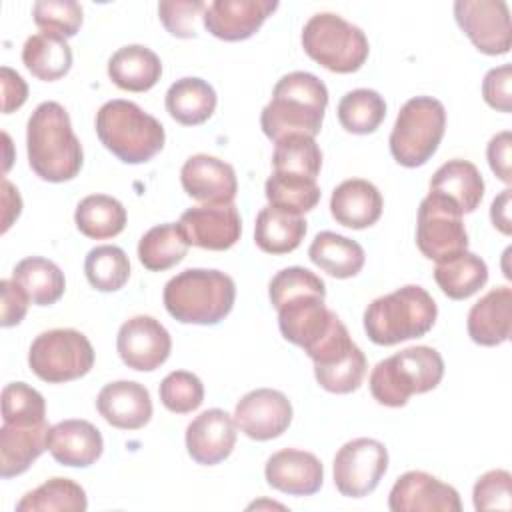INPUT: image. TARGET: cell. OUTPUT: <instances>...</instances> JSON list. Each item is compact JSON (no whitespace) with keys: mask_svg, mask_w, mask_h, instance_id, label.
I'll return each instance as SVG.
<instances>
[{"mask_svg":"<svg viewBox=\"0 0 512 512\" xmlns=\"http://www.w3.org/2000/svg\"><path fill=\"white\" fill-rule=\"evenodd\" d=\"M28 164L46 182L72 180L84 162L82 144L76 138L66 108L54 100L34 108L26 126Z\"/></svg>","mask_w":512,"mask_h":512,"instance_id":"cell-1","label":"cell"},{"mask_svg":"<svg viewBox=\"0 0 512 512\" xmlns=\"http://www.w3.org/2000/svg\"><path fill=\"white\" fill-rule=\"evenodd\" d=\"M328 106L326 84L310 72L284 74L260 114L262 132L278 142L288 134L316 136Z\"/></svg>","mask_w":512,"mask_h":512,"instance_id":"cell-2","label":"cell"},{"mask_svg":"<svg viewBox=\"0 0 512 512\" xmlns=\"http://www.w3.org/2000/svg\"><path fill=\"white\" fill-rule=\"evenodd\" d=\"M164 306L182 324H218L236 298L234 280L220 270L188 268L172 276L164 286Z\"/></svg>","mask_w":512,"mask_h":512,"instance_id":"cell-3","label":"cell"},{"mask_svg":"<svg viewBox=\"0 0 512 512\" xmlns=\"http://www.w3.org/2000/svg\"><path fill=\"white\" fill-rule=\"evenodd\" d=\"M438 306L418 284L384 294L364 310V330L378 346H394L424 336L436 322Z\"/></svg>","mask_w":512,"mask_h":512,"instance_id":"cell-4","label":"cell"},{"mask_svg":"<svg viewBox=\"0 0 512 512\" xmlns=\"http://www.w3.org/2000/svg\"><path fill=\"white\" fill-rule=\"evenodd\" d=\"M444 376V360L432 346H410L384 360L370 372V392L382 406L400 408L412 394L434 390Z\"/></svg>","mask_w":512,"mask_h":512,"instance_id":"cell-5","label":"cell"},{"mask_svg":"<svg viewBox=\"0 0 512 512\" xmlns=\"http://www.w3.org/2000/svg\"><path fill=\"white\" fill-rule=\"evenodd\" d=\"M96 134L126 164H142L164 148V126L130 100H110L96 112Z\"/></svg>","mask_w":512,"mask_h":512,"instance_id":"cell-6","label":"cell"},{"mask_svg":"<svg viewBox=\"0 0 512 512\" xmlns=\"http://www.w3.org/2000/svg\"><path fill=\"white\" fill-rule=\"evenodd\" d=\"M304 52L336 74H350L362 68L370 46L366 34L334 12H318L302 28Z\"/></svg>","mask_w":512,"mask_h":512,"instance_id":"cell-7","label":"cell"},{"mask_svg":"<svg viewBox=\"0 0 512 512\" xmlns=\"http://www.w3.org/2000/svg\"><path fill=\"white\" fill-rule=\"evenodd\" d=\"M446 130L444 104L432 96H414L398 112L390 132L392 158L406 168L426 164Z\"/></svg>","mask_w":512,"mask_h":512,"instance_id":"cell-8","label":"cell"},{"mask_svg":"<svg viewBox=\"0 0 512 512\" xmlns=\"http://www.w3.org/2000/svg\"><path fill=\"white\" fill-rule=\"evenodd\" d=\"M30 370L48 384L82 378L94 366L90 340L74 328H54L38 334L28 350Z\"/></svg>","mask_w":512,"mask_h":512,"instance_id":"cell-9","label":"cell"},{"mask_svg":"<svg viewBox=\"0 0 512 512\" xmlns=\"http://www.w3.org/2000/svg\"><path fill=\"white\" fill-rule=\"evenodd\" d=\"M460 208L448 198L428 192L418 206L416 244L418 250L434 260H446L468 248V232Z\"/></svg>","mask_w":512,"mask_h":512,"instance_id":"cell-10","label":"cell"},{"mask_svg":"<svg viewBox=\"0 0 512 512\" xmlns=\"http://www.w3.org/2000/svg\"><path fill=\"white\" fill-rule=\"evenodd\" d=\"M388 470V450L374 438H354L334 456V486L342 496L364 498Z\"/></svg>","mask_w":512,"mask_h":512,"instance_id":"cell-11","label":"cell"},{"mask_svg":"<svg viewBox=\"0 0 512 512\" xmlns=\"http://www.w3.org/2000/svg\"><path fill=\"white\" fill-rule=\"evenodd\" d=\"M454 18L470 42L488 56L510 50V10L502 0H458Z\"/></svg>","mask_w":512,"mask_h":512,"instance_id":"cell-12","label":"cell"},{"mask_svg":"<svg viewBox=\"0 0 512 512\" xmlns=\"http://www.w3.org/2000/svg\"><path fill=\"white\" fill-rule=\"evenodd\" d=\"M326 296L320 294H298L282 302L278 310V326L282 336L300 346L306 354L316 348L340 318L324 304Z\"/></svg>","mask_w":512,"mask_h":512,"instance_id":"cell-13","label":"cell"},{"mask_svg":"<svg viewBox=\"0 0 512 512\" xmlns=\"http://www.w3.org/2000/svg\"><path fill=\"white\" fill-rule=\"evenodd\" d=\"M116 348L128 368L152 372L168 360L172 338L156 318L140 314L120 326Z\"/></svg>","mask_w":512,"mask_h":512,"instance_id":"cell-14","label":"cell"},{"mask_svg":"<svg viewBox=\"0 0 512 512\" xmlns=\"http://www.w3.org/2000/svg\"><path fill=\"white\" fill-rule=\"evenodd\" d=\"M234 422L248 438L266 442L288 430L292 422V404L280 390L256 388L238 400Z\"/></svg>","mask_w":512,"mask_h":512,"instance_id":"cell-15","label":"cell"},{"mask_svg":"<svg viewBox=\"0 0 512 512\" xmlns=\"http://www.w3.org/2000/svg\"><path fill=\"white\" fill-rule=\"evenodd\" d=\"M178 226L188 244L204 250H228L242 234V220L234 204H202L182 212Z\"/></svg>","mask_w":512,"mask_h":512,"instance_id":"cell-16","label":"cell"},{"mask_svg":"<svg viewBox=\"0 0 512 512\" xmlns=\"http://www.w3.org/2000/svg\"><path fill=\"white\" fill-rule=\"evenodd\" d=\"M388 508L392 512H460L462 502L454 486L428 472L410 470L394 482Z\"/></svg>","mask_w":512,"mask_h":512,"instance_id":"cell-17","label":"cell"},{"mask_svg":"<svg viewBox=\"0 0 512 512\" xmlns=\"http://www.w3.org/2000/svg\"><path fill=\"white\" fill-rule=\"evenodd\" d=\"M276 8V0H212L202 12V22L212 36L238 42L250 38Z\"/></svg>","mask_w":512,"mask_h":512,"instance_id":"cell-18","label":"cell"},{"mask_svg":"<svg viewBox=\"0 0 512 512\" xmlns=\"http://www.w3.org/2000/svg\"><path fill=\"white\" fill-rule=\"evenodd\" d=\"M180 182L190 198L204 204H232L238 192L234 168L208 154L190 156L180 170Z\"/></svg>","mask_w":512,"mask_h":512,"instance_id":"cell-19","label":"cell"},{"mask_svg":"<svg viewBox=\"0 0 512 512\" xmlns=\"http://www.w3.org/2000/svg\"><path fill=\"white\" fill-rule=\"evenodd\" d=\"M236 434L234 418L222 408H210L188 424L186 450L196 464L214 466L232 454Z\"/></svg>","mask_w":512,"mask_h":512,"instance_id":"cell-20","label":"cell"},{"mask_svg":"<svg viewBox=\"0 0 512 512\" xmlns=\"http://www.w3.org/2000/svg\"><path fill=\"white\" fill-rule=\"evenodd\" d=\"M264 476L278 492L290 496H312L322 488L324 466L312 452L284 448L266 460Z\"/></svg>","mask_w":512,"mask_h":512,"instance_id":"cell-21","label":"cell"},{"mask_svg":"<svg viewBox=\"0 0 512 512\" xmlns=\"http://www.w3.org/2000/svg\"><path fill=\"white\" fill-rule=\"evenodd\" d=\"M96 408L110 426L120 430H138L152 418L150 392L134 380L106 384L96 396Z\"/></svg>","mask_w":512,"mask_h":512,"instance_id":"cell-22","label":"cell"},{"mask_svg":"<svg viewBox=\"0 0 512 512\" xmlns=\"http://www.w3.org/2000/svg\"><path fill=\"white\" fill-rule=\"evenodd\" d=\"M48 450L62 466L86 468L102 456L104 440L92 422L70 418L50 426Z\"/></svg>","mask_w":512,"mask_h":512,"instance_id":"cell-23","label":"cell"},{"mask_svg":"<svg viewBox=\"0 0 512 512\" xmlns=\"http://www.w3.org/2000/svg\"><path fill=\"white\" fill-rule=\"evenodd\" d=\"M382 208L384 200L380 190L364 178L340 182L330 198L332 218L352 230H362L376 224L382 216Z\"/></svg>","mask_w":512,"mask_h":512,"instance_id":"cell-24","label":"cell"},{"mask_svg":"<svg viewBox=\"0 0 512 512\" xmlns=\"http://www.w3.org/2000/svg\"><path fill=\"white\" fill-rule=\"evenodd\" d=\"M48 422L40 424H2L0 428V476L14 478L24 474L32 462L48 450Z\"/></svg>","mask_w":512,"mask_h":512,"instance_id":"cell-25","label":"cell"},{"mask_svg":"<svg viewBox=\"0 0 512 512\" xmlns=\"http://www.w3.org/2000/svg\"><path fill=\"white\" fill-rule=\"evenodd\" d=\"M512 288L498 286L486 292L468 312V334L480 346H498L510 338Z\"/></svg>","mask_w":512,"mask_h":512,"instance_id":"cell-26","label":"cell"},{"mask_svg":"<svg viewBox=\"0 0 512 512\" xmlns=\"http://www.w3.org/2000/svg\"><path fill=\"white\" fill-rule=\"evenodd\" d=\"M430 192L454 202L462 214L474 212L484 198V178L480 170L462 158L444 162L430 180Z\"/></svg>","mask_w":512,"mask_h":512,"instance_id":"cell-27","label":"cell"},{"mask_svg":"<svg viewBox=\"0 0 512 512\" xmlns=\"http://www.w3.org/2000/svg\"><path fill=\"white\" fill-rule=\"evenodd\" d=\"M108 76L122 90L146 92L160 80L162 62L148 46L128 44L110 56Z\"/></svg>","mask_w":512,"mask_h":512,"instance_id":"cell-28","label":"cell"},{"mask_svg":"<svg viewBox=\"0 0 512 512\" xmlns=\"http://www.w3.org/2000/svg\"><path fill=\"white\" fill-rule=\"evenodd\" d=\"M308 258L328 276L344 280L356 276L362 270L366 254L356 240L324 230L314 236L308 248Z\"/></svg>","mask_w":512,"mask_h":512,"instance_id":"cell-29","label":"cell"},{"mask_svg":"<svg viewBox=\"0 0 512 512\" xmlns=\"http://www.w3.org/2000/svg\"><path fill=\"white\" fill-rule=\"evenodd\" d=\"M22 62L38 80L54 82L68 74L72 66V50L62 34L42 30L24 42Z\"/></svg>","mask_w":512,"mask_h":512,"instance_id":"cell-30","label":"cell"},{"mask_svg":"<svg viewBox=\"0 0 512 512\" xmlns=\"http://www.w3.org/2000/svg\"><path fill=\"white\" fill-rule=\"evenodd\" d=\"M216 102L214 88L206 80L194 76L176 80L166 92L168 114L184 126L204 124L214 114Z\"/></svg>","mask_w":512,"mask_h":512,"instance_id":"cell-31","label":"cell"},{"mask_svg":"<svg viewBox=\"0 0 512 512\" xmlns=\"http://www.w3.org/2000/svg\"><path fill=\"white\" fill-rule=\"evenodd\" d=\"M306 236L302 216L266 206L258 212L254 224V242L266 254H288L300 246Z\"/></svg>","mask_w":512,"mask_h":512,"instance_id":"cell-32","label":"cell"},{"mask_svg":"<svg viewBox=\"0 0 512 512\" xmlns=\"http://www.w3.org/2000/svg\"><path fill=\"white\" fill-rule=\"evenodd\" d=\"M434 280L448 298L466 300L486 284L488 266L480 256L464 250L436 262Z\"/></svg>","mask_w":512,"mask_h":512,"instance_id":"cell-33","label":"cell"},{"mask_svg":"<svg viewBox=\"0 0 512 512\" xmlns=\"http://www.w3.org/2000/svg\"><path fill=\"white\" fill-rule=\"evenodd\" d=\"M12 280L36 306H50L58 302L66 290L64 272L52 260L42 256L22 258L12 270Z\"/></svg>","mask_w":512,"mask_h":512,"instance_id":"cell-34","label":"cell"},{"mask_svg":"<svg viewBox=\"0 0 512 512\" xmlns=\"http://www.w3.org/2000/svg\"><path fill=\"white\" fill-rule=\"evenodd\" d=\"M74 222L86 238H114L126 226V208L108 194H90L78 202Z\"/></svg>","mask_w":512,"mask_h":512,"instance_id":"cell-35","label":"cell"},{"mask_svg":"<svg viewBox=\"0 0 512 512\" xmlns=\"http://www.w3.org/2000/svg\"><path fill=\"white\" fill-rule=\"evenodd\" d=\"M264 194L268 206L296 216L310 212L320 202V186L316 184V178L290 172H272L264 184Z\"/></svg>","mask_w":512,"mask_h":512,"instance_id":"cell-36","label":"cell"},{"mask_svg":"<svg viewBox=\"0 0 512 512\" xmlns=\"http://www.w3.org/2000/svg\"><path fill=\"white\" fill-rule=\"evenodd\" d=\"M88 508L84 488L70 478H50L26 492L16 512H84Z\"/></svg>","mask_w":512,"mask_h":512,"instance_id":"cell-37","label":"cell"},{"mask_svg":"<svg viewBox=\"0 0 512 512\" xmlns=\"http://www.w3.org/2000/svg\"><path fill=\"white\" fill-rule=\"evenodd\" d=\"M188 242L178 222H166L150 228L138 242V260L152 272H162L178 262L188 252Z\"/></svg>","mask_w":512,"mask_h":512,"instance_id":"cell-38","label":"cell"},{"mask_svg":"<svg viewBox=\"0 0 512 512\" xmlns=\"http://www.w3.org/2000/svg\"><path fill=\"white\" fill-rule=\"evenodd\" d=\"M336 112L346 132L372 134L386 118V102L376 90L356 88L340 98Z\"/></svg>","mask_w":512,"mask_h":512,"instance_id":"cell-39","label":"cell"},{"mask_svg":"<svg viewBox=\"0 0 512 512\" xmlns=\"http://www.w3.org/2000/svg\"><path fill=\"white\" fill-rule=\"evenodd\" d=\"M84 274L92 288L100 292H116L130 278V260L120 246L102 244L86 254Z\"/></svg>","mask_w":512,"mask_h":512,"instance_id":"cell-40","label":"cell"},{"mask_svg":"<svg viewBox=\"0 0 512 512\" xmlns=\"http://www.w3.org/2000/svg\"><path fill=\"white\" fill-rule=\"evenodd\" d=\"M274 172H290L316 178L322 168V152L312 136L288 134L276 142L272 154Z\"/></svg>","mask_w":512,"mask_h":512,"instance_id":"cell-41","label":"cell"},{"mask_svg":"<svg viewBox=\"0 0 512 512\" xmlns=\"http://www.w3.org/2000/svg\"><path fill=\"white\" fill-rule=\"evenodd\" d=\"M366 374V356L364 352L354 346L344 356L328 362V364H314L316 382L332 394H350L354 392Z\"/></svg>","mask_w":512,"mask_h":512,"instance_id":"cell-42","label":"cell"},{"mask_svg":"<svg viewBox=\"0 0 512 512\" xmlns=\"http://www.w3.org/2000/svg\"><path fill=\"white\" fill-rule=\"evenodd\" d=\"M2 418L6 424H40L46 420L44 396L26 382L2 388Z\"/></svg>","mask_w":512,"mask_h":512,"instance_id":"cell-43","label":"cell"},{"mask_svg":"<svg viewBox=\"0 0 512 512\" xmlns=\"http://www.w3.org/2000/svg\"><path fill=\"white\" fill-rule=\"evenodd\" d=\"M160 402L174 414H188L204 400L202 380L188 370H174L160 382Z\"/></svg>","mask_w":512,"mask_h":512,"instance_id":"cell-44","label":"cell"},{"mask_svg":"<svg viewBox=\"0 0 512 512\" xmlns=\"http://www.w3.org/2000/svg\"><path fill=\"white\" fill-rule=\"evenodd\" d=\"M320 294L326 296V284L312 270L302 266H290L276 272L268 284V296L274 308L298 294Z\"/></svg>","mask_w":512,"mask_h":512,"instance_id":"cell-45","label":"cell"},{"mask_svg":"<svg viewBox=\"0 0 512 512\" xmlns=\"http://www.w3.org/2000/svg\"><path fill=\"white\" fill-rule=\"evenodd\" d=\"M36 26L58 32L64 38L76 36L82 26V6L74 0H38L32 8Z\"/></svg>","mask_w":512,"mask_h":512,"instance_id":"cell-46","label":"cell"},{"mask_svg":"<svg viewBox=\"0 0 512 512\" xmlns=\"http://www.w3.org/2000/svg\"><path fill=\"white\" fill-rule=\"evenodd\" d=\"M510 486H512V476L508 470H490L482 474L472 492L474 508L480 510H510Z\"/></svg>","mask_w":512,"mask_h":512,"instance_id":"cell-47","label":"cell"},{"mask_svg":"<svg viewBox=\"0 0 512 512\" xmlns=\"http://www.w3.org/2000/svg\"><path fill=\"white\" fill-rule=\"evenodd\" d=\"M202 0H164L158 4V16L164 28L176 38L196 36V18L204 12Z\"/></svg>","mask_w":512,"mask_h":512,"instance_id":"cell-48","label":"cell"},{"mask_svg":"<svg viewBox=\"0 0 512 512\" xmlns=\"http://www.w3.org/2000/svg\"><path fill=\"white\" fill-rule=\"evenodd\" d=\"M510 82H512V66L502 64L486 72L482 82V96L486 104L498 112H510L512 110V94H510Z\"/></svg>","mask_w":512,"mask_h":512,"instance_id":"cell-49","label":"cell"},{"mask_svg":"<svg viewBox=\"0 0 512 512\" xmlns=\"http://www.w3.org/2000/svg\"><path fill=\"white\" fill-rule=\"evenodd\" d=\"M2 290V318L0 324L4 328L16 326L22 322V318L28 312V294L14 282V280H2L0 282Z\"/></svg>","mask_w":512,"mask_h":512,"instance_id":"cell-50","label":"cell"},{"mask_svg":"<svg viewBox=\"0 0 512 512\" xmlns=\"http://www.w3.org/2000/svg\"><path fill=\"white\" fill-rule=\"evenodd\" d=\"M510 146H512V134L508 130L498 132L490 138L486 156L492 172L506 184L512 182V170H510Z\"/></svg>","mask_w":512,"mask_h":512,"instance_id":"cell-51","label":"cell"},{"mask_svg":"<svg viewBox=\"0 0 512 512\" xmlns=\"http://www.w3.org/2000/svg\"><path fill=\"white\" fill-rule=\"evenodd\" d=\"M0 74H2V96H4L2 112L10 114L26 102L28 86L22 80V76L18 72H14L12 68H8V66H2Z\"/></svg>","mask_w":512,"mask_h":512,"instance_id":"cell-52","label":"cell"},{"mask_svg":"<svg viewBox=\"0 0 512 512\" xmlns=\"http://www.w3.org/2000/svg\"><path fill=\"white\" fill-rule=\"evenodd\" d=\"M510 198H512V190L506 188L500 192V196L494 198L492 206H490V218L494 228H498L502 234H510Z\"/></svg>","mask_w":512,"mask_h":512,"instance_id":"cell-53","label":"cell"},{"mask_svg":"<svg viewBox=\"0 0 512 512\" xmlns=\"http://www.w3.org/2000/svg\"><path fill=\"white\" fill-rule=\"evenodd\" d=\"M2 204H4V220H2V232L10 228V224L20 216L22 200L18 194V188L10 184V180H2Z\"/></svg>","mask_w":512,"mask_h":512,"instance_id":"cell-54","label":"cell"}]
</instances>
